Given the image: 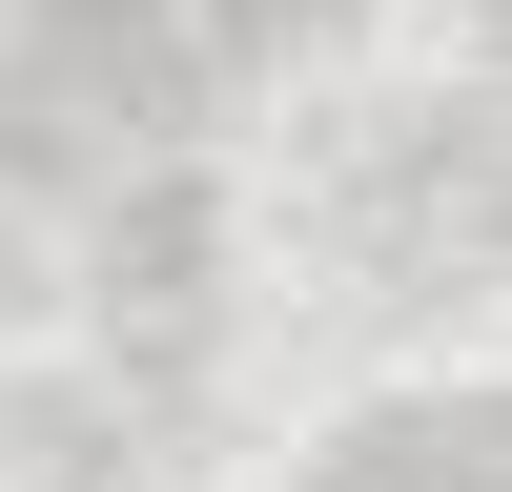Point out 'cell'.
I'll list each match as a JSON object with an SVG mask.
<instances>
[{
	"label": "cell",
	"mask_w": 512,
	"mask_h": 492,
	"mask_svg": "<svg viewBox=\"0 0 512 492\" xmlns=\"http://www.w3.org/2000/svg\"><path fill=\"white\" fill-rule=\"evenodd\" d=\"M492 472H512L492 390H431V410H369V431L328 451V492H492Z\"/></svg>",
	"instance_id": "1"
}]
</instances>
